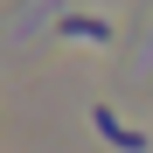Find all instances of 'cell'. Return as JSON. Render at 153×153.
<instances>
[{"mask_svg":"<svg viewBox=\"0 0 153 153\" xmlns=\"http://www.w3.org/2000/svg\"><path fill=\"white\" fill-rule=\"evenodd\" d=\"M97 132H105V139H111L118 153H146V132H132V125H125V118H118L111 105H97Z\"/></svg>","mask_w":153,"mask_h":153,"instance_id":"6da1fadb","label":"cell"},{"mask_svg":"<svg viewBox=\"0 0 153 153\" xmlns=\"http://www.w3.org/2000/svg\"><path fill=\"white\" fill-rule=\"evenodd\" d=\"M56 35H76V42H111V21H97V14H63V21H56Z\"/></svg>","mask_w":153,"mask_h":153,"instance_id":"7a4b0ae2","label":"cell"}]
</instances>
